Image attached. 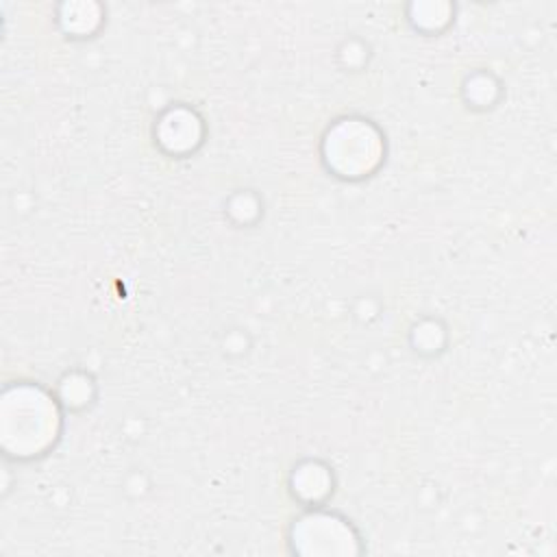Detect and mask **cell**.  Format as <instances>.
Here are the masks:
<instances>
[{
    "instance_id": "obj_1",
    "label": "cell",
    "mask_w": 557,
    "mask_h": 557,
    "mask_svg": "<svg viewBox=\"0 0 557 557\" xmlns=\"http://www.w3.org/2000/svg\"><path fill=\"white\" fill-rule=\"evenodd\" d=\"M59 411L54 403L37 387L20 385L4 394L2 435L4 444L17 455L44 450L57 435Z\"/></svg>"
},
{
    "instance_id": "obj_2",
    "label": "cell",
    "mask_w": 557,
    "mask_h": 557,
    "mask_svg": "<svg viewBox=\"0 0 557 557\" xmlns=\"http://www.w3.org/2000/svg\"><path fill=\"white\" fill-rule=\"evenodd\" d=\"M379 157L381 139L376 131L361 120H344L326 137V159L346 176L372 170Z\"/></svg>"
}]
</instances>
